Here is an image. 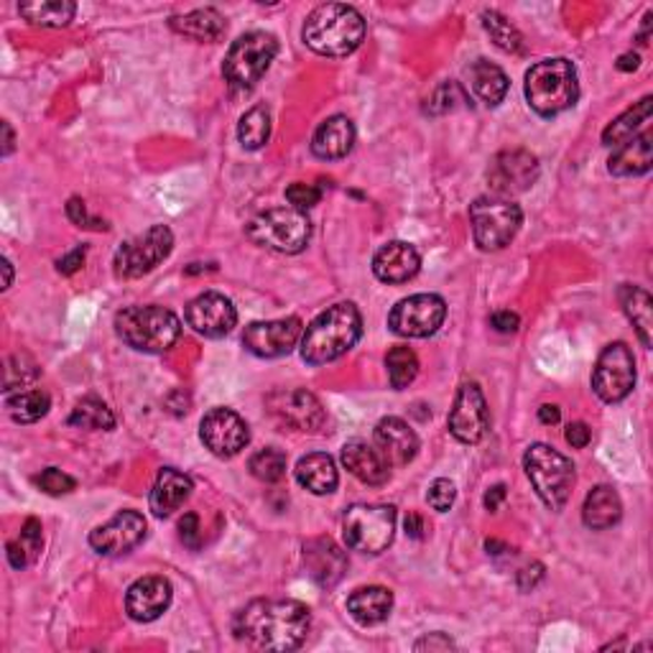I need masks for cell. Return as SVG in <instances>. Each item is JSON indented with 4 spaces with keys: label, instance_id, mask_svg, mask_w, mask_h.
<instances>
[{
    "label": "cell",
    "instance_id": "obj_15",
    "mask_svg": "<svg viewBox=\"0 0 653 653\" xmlns=\"http://www.w3.org/2000/svg\"><path fill=\"white\" fill-rule=\"evenodd\" d=\"M269 414L279 421L281 427L294 429V432L315 434L324 427L326 414L315 393L307 389H288L276 391L266 398Z\"/></svg>",
    "mask_w": 653,
    "mask_h": 653
},
{
    "label": "cell",
    "instance_id": "obj_13",
    "mask_svg": "<svg viewBox=\"0 0 653 653\" xmlns=\"http://www.w3.org/2000/svg\"><path fill=\"white\" fill-rule=\"evenodd\" d=\"M447 304L436 294H414L401 299L389 315V326L393 335L408 340L432 337L444 324Z\"/></svg>",
    "mask_w": 653,
    "mask_h": 653
},
{
    "label": "cell",
    "instance_id": "obj_21",
    "mask_svg": "<svg viewBox=\"0 0 653 653\" xmlns=\"http://www.w3.org/2000/svg\"><path fill=\"white\" fill-rule=\"evenodd\" d=\"M174 590L167 577H140L128 588L125 595V613L136 623H153L172 605Z\"/></svg>",
    "mask_w": 653,
    "mask_h": 653
},
{
    "label": "cell",
    "instance_id": "obj_14",
    "mask_svg": "<svg viewBox=\"0 0 653 653\" xmlns=\"http://www.w3.org/2000/svg\"><path fill=\"white\" fill-rule=\"evenodd\" d=\"M541 174L539 159L523 148H510L493 156L488 167V184L495 197H516L529 192Z\"/></svg>",
    "mask_w": 653,
    "mask_h": 653
},
{
    "label": "cell",
    "instance_id": "obj_45",
    "mask_svg": "<svg viewBox=\"0 0 653 653\" xmlns=\"http://www.w3.org/2000/svg\"><path fill=\"white\" fill-rule=\"evenodd\" d=\"M455 498H457V488H455V482L447 478L434 480L432 488H429V493H427L429 506H432L434 510H440V514H447V510L455 506Z\"/></svg>",
    "mask_w": 653,
    "mask_h": 653
},
{
    "label": "cell",
    "instance_id": "obj_38",
    "mask_svg": "<svg viewBox=\"0 0 653 653\" xmlns=\"http://www.w3.org/2000/svg\"><path fill=\"white\" fill-rule=\"evenodd\" d=\"M271 138V113L266 106L250 108L237 123V140L245 151H258Z\"/></svg>",
    "mask_w": 653,
    "mask_h": 653
},
{
    "label": "cell",
    "instance_id": "obj_54",
    "mask_svg": "<svg viewBox=\"0 0 653 653\" xmlns=\"http://www.w3.org/2000/svg\"><path fill=\"white\" fill-rule=\"evenodd\" d=\"M82 263H85V248H74L70 256L59 258L57 271L64 273V276H72V273H77L82 269Z\"/></svg>",
    "mask_w": 653,
    "mask_h": 653
},
{
    "label": "cell",
    "instance_id": "obj_53",
    "mask_svg": "<svg viewBox=\"0 0 653 653\" xmlns=\"http://www.w3.org/2000/svg\"><path fill=\"white\" fill-rule=\"evenodd\" d=\"M564 436H567V442L575 449H584L590 444V440H592L590 427L584 424V421H575V424H569L567 427V434H564Z\"/></svg>",
    "mask_w": 653,
    "mask_h": 653
},
{
    "label": "cell",
    "instance_id": "obj_59",
    "mask_svg": "<svg viewBox=\"0 0 653 653\" xmlns=\"http://www.w3.org/2000/svg\"><path fill=\"white\" fill-rule=\"evenodd\" d=\"M638 64H641V57L633 54V51H628V54H623L618 59V64H615V66H618L620 72H636Z\"/></svg>",
    "mask_w": 653,
    "mask_h": 653
},
{
    "label": "cell",
    "instance_id": "obj_10",
    "mask_svg": "<svg viewBox=\"0 0 653 653\" xmlns=\"http://www.w3.org/2000/svg\"><path fill=\"white\" fill-rule=\"evenodd\" d=\"M347 549L360 554H383L396 537V508L383 503H358L343 518Z\"/></svg>",
    "mask_w": 653,
    "mask_h": 653
},
{
    "label": "cell",
    "instance_id": "obj_57",
    "mask_svg": "<svg viewBox=\"0 0 653 653\" xmlns=\"http://www.w3.org/2000/svg\"><path fill=\"white\" fill-rule=\"evenodd\" d=\"M404 529H406V537L421 539V537H424V531H427L424 518H421L419 514H408V516L404 518Z\"/></svg>",
    "mask_w": 653,
    "mask_h": 653
},
{
    "label": "cell",
    "instance_id": "obj_33",
    "mask_svg": "<svg viewBox=\"0 0 653 653\" xmlns=\"http://www.w3.org/2000/svg\"><path fill=\"white\" fill-rule=\"evenodd\" d=\"M467 77H470L472 93L478 95L488 108H498L501 102L506 100L510 82L498 64H490L488 59H478V62L467 66Z\"/></svg>",
    "mask_w": 653,
    "mask_h": 653
},
{
    "label": "cell",
    "instance_id": "obj_3",
    "mask_svg": "<svg viewBox=\"0 0 653 653\" xmlns=\"http://www.w3.org/2000/svg\"><path fill=\"white\" fill-rule=\"evenodd\" d=\"M366 19L345 3H324L304 21L301 39L319 57L343 59L366 39Z\"/></svg>",
    "mask_w": 653,
    "mask_h": 653
},
{
    "label": "cell",
    "instance_id": "obj_11",
    "mask_svg": "<svg viewBox=\"0 0 653 653\" xmlns=\"http://www.w3.org/2000/svg\"><path fill=\"white\" fill-rule=\"evenodd\" d=\"M174 250V235L167 225L148 227L144 235L123 243L115 254V276L118 279H140L151 273L156 266L167 261Z\"/></svg>",
    "mask_w": 653,
    "mask_h": 653
},
{
    "label": "cell",
    "instance_id": "obj_6",
    "mask_svg": "<svg viewBox=\"0 0 653 653\" xmlns=\"http://www.w3.org/2000/svg\"><path fill=\"white\" fill-rule=\"evenodd\" d=\"M523 470L546 508L562 510L567 506L571 488H575V465L569 457H564L549 444L537 442L526 449Z\"/></svg>",
    "mask_w": 653,
    "mask_h": 653
},
{
    "label": "cell",
    "instance_id": "obj_37",
    "mask_svg": "<svg viewBox=\"0 0 653 653\" xmlns=\"http://www.w3.org/2000/svg\"><path fill=\"white\" fill-rule=\"evenodd\" d=\"M51 408V398L47 391L41 389H32V391H21L16 396H5V411L11 414L13 421L19 424H34V421L44 419Z\"/></svg>",
    "mask_w": 653,
    "mask_h": 653
},
{
    "label": "cell",
    "instance_id": "obj_47",
    "mask_svg": "<svg viewBox=\"0 0 653 653\" xmlns=\"http://www.w3.org/2000/svg\"><path fill=\"white\" fill-rule=\"evenodd\" d=\"M66 218H70L77 227H85V230H108V222L93 218V214L87 212V205L82 202L79 197H72L70 202H66Z\"/></svg>",
    "mask_w": 653,
    "mask_h": 653
},
{
    "label": "cell",
    "instance_id": "obj_1",
    "mask_svg": "<svg viewBox=\"0 0 653 653\" xmlns=\"http://www.w3.org/2000/svg\"><path fill=\"white\" fill-rule=\"evenodd\" d=\"M309 607L299 600H254L235 615L237 638L266 651H294L307 641Z\"/></svg>",
    "mask_w": 653,
    "mask_h": 653
},
{
    "label": "cell",
    "instance_id": "obj_49",
    "mask_svg": "<svg viewBox=\"0 0 653 653\" xmlns=\"http://www.w3.org/2000/svg\"><path fill=\"white\" fill-rule=\"evenodd\" d=\"M541 580H544V564L541 562H531L529 567H523L516 577L518 590H523V592H531Z\"/></svg>",
    "mask_w": 653,
    "mask_h": 653
},
{
    "label": "cell",
    "instance_id": "obj_22",
    "mask_svg": "<svg viewBox=\"0 0 653 653\" xmlns=\"http://www.w3.org/2000/svg\"><path fill=\"white\" fill-rule=\"evenodd\" d=\"M304 567L319 588H335L347 571V554L330 537L311 539L304 544Z\"/></svg>",
    "mask_w": 653,
    "mask_h": 653
},
{
    "label": "cell",
    "instance_id": "obj_55",
    "mask_svg": "<svg viewBox=\"0 0 653 653\" xmlns=\"http://www.w3.org/2000/svg\"><path fill=\"white\" fill-rule=\"evenodd\" d=\"M5 549H9V562H11L13 569H24L26 564H32V556H28V552L19 539L9 541V546H5Z\"/></svg>",
    "mask_w": 653,
    "mask_h": 653
},
{
    "label": "cell",
    "instance_id": "obj_50",
    "mask_svg": "<svg viewBox=\"0 0 653 653\" xmlns=\"http://www.w3.org/2000/svg\"><path fill=\"white\" fill-rule=\"evenodd\" d=\"M490 324H493L495 332H503V335H510V332H516L518 326H521V319H518V315H514V311L501 309V311H495L493 317H490Z\"/></svg>",
    "mask_w": 653,
    "mask_h": 653
},
{
    "label": "cell",
    "instance_id": "obj_16",
    "mask_svg": "<svg viewBox=\"0 0 653 653\" xmlns=\"http://www.w3.org/2000/svg\"><path fill=\"white\" fill-rule=\"evenodd\" d=\"M304 335V324L299 317L273 319V322H254L245 326L243 347L256 358H284L296 347Z\"/></svg>",
    "mask_w": 653,
    "mask_h": 653
},
{
    "label": "cell",
    "instance_id": "obj_35",
    "mask_svg": "<svg viewBox=\"0 0 653 653\" xmlns=\"http://www.w3.org/2000/svg\"><path fill=\"white\" fill-rule=\"evenodd\" d=\"M19 13L34 26L59 28L70 24L77 13V5L70 0H36V3H21Z\"/></svg>",
    "mask_w": 653,
    "mask_h": 653
},
{
    "label": "cell",
    "instance_id": "obj_25",
    "mask_svg": "<svg viewBox=\"0 0 653 653\" xmlns=\"http://www.w3.org/2000/svg\"><path fill=\"white\" fill-rule=\"evenodd\" d=\"M192 490H195V482L189 475L174 470V467H163L153 482L148 506H151L156 518H169L189 501Z\"/></svg>",
    "mask_w": 653,
    "mask_h": 653
},
{
    "label": "cell",
    "instance_id": "obj_36",
    "mask_svg": "<svg viewBox=\"0 0 653 653\" xmlns=\"http://www.w3.org/2000/svg\"><path fill=\"white\" fill-rule=\"evenodd\" d=\"M651 102H653L651 95H645L641 102H636L633 108H628L626 113L615 118V121L603 131V144L605 146H623L626 140L633 138L638 128H641L643 123H649Z\"/></svg>",
    "mask_w": 653,
    "mask_h": 653
},
{
    "label": "cell",
    "instance_id": "obj_23",
    "mask_svg": "<svg viewBox=\"0 0 653 653\" xmlns=\"http://www.w3.org/2000/svg\"><path fill=\"white\" fill-rule=\"evenodd\" d=\"M421 271V256L411 243L391 241L373 256V273L383 284H406Z\"/></svg>",
    "mask_w": 653,
    "mask_h": 653
},
{
    "label": "cell",
    "instance_id": "obj_24",
    "mask_svg": "<svg viewBox=\"0 0 653 653\" xmlns=\"http://www.w3.org/2000/svg\"><path fill=\"white\" fill-rule=\"evenodd\" d=\"M375 444L389 465L404 467L419 455V436L404 419L385 417L375 424Z\"/></svg>",
    "mask_w": 653,
    "mask_h": 653
},
{
    "label": "cell",
    "instance_id": "obj_31",
    "mask_svg": "<svg viewBox=\"0 0 653 653\" xmlns=\"http://www.w3.org/2000/svg\"><path fill=\"white\" fill-rule=\"evenodd\" d=\"M651 131L641 133L626 140L618 151L607 161V172L613 176H641L649 174L653 167V151H651Z\"/></svg>",
    "mask_w": 653,
    "mask_h": 653
},
{
    "label": "cell",
    "instance_id": "obj_51",
    "mask_svg": "<svg viewBox=\"0 0 653 653\" xmlns=\"http://www.w3.org/2000/svg\"><path fill=\"white\" fill-rule=\"evenodd\" d=\"M180 537L187 546L197 549L199 546V516L197 514H187L180 521Z\"/></svg>",
    "mask_w": 653,
    "mask_h": 653
},
{
    "label": "cell",
    "instance_id": "obj_43",
    "mask_svg": "<svg viewBox=\"0 0 653 653\" xmlns=\"http://www.w3.org/2000/svg\"><path fill=\"white\" fill-rule=\"evenodd\" d=\"M467 102H470V98H467V93L457 85V82H444L442 87H436L432 100H429V113L434 115L452 113V110L465 108Z\"/></svg>",
    "mask_w": 653,
    "mask_h": 653
},
{
    "label": "cell",
    "instance_id": "obj_7",
    "mask_svg": "<svg viewBox=\"0 0 653 653\" xmlns=\"http://www.w3.org/2000/svg\"><path fill=\"white\" fill-rule=\"evenodd\" d=\"M248 237L261 248L276 250V254L296 256L307 248L311 237V222L307 212L294 207H271L258 212L248 222Z\"/></svg>",
    "mask_w": 653,
    "mask_h": 653
},
{
    "label": "cell",
    "instance_id": "obj_5",
    "mask_svg": "<svg viewBox=\"0 0 653 653\" xmlns=\"http://www.w3.org/2000/svg\"><path fill=\"white\" fill-rule=\"evenodd\" d=\"M115 332L125 345L138 353L161 355L172 350L182 337V322L172 309L125 307L115 315Z\"/></svg>",
    "mask_w": 653,
    "mask_h": 653
},
{
    "label": "cell",
    "instance_id": "obj_4",
    "mask_svg": "<svg viewBox=\"0 0 653 653\" xmlns=\"http://www.w3.org/2000/svg\"><path fill=\"white\" fill-rule=\"evenodd\" d=\"M523 93L533 113L541 118H554L564 113V110L575 108L577 98H580V82H577L575 64L564 57L544 59V62L533 64L526 72Z\"/></svg>",
    "mask_w": 653,
    "mask_h": 653
},
{
    "label": "cell",
    "instance_id": "obj_27",
    "mask_svg": "<svg viewBox=\"0 0 653 653\" xmlns=\"http://www.w3.org/2000/svg\"><path fill=\"white\" fill-rule=\"evenodd\" d=\"M343 465L345 470L358 478L366 485H383L389 482L391 470L389 463H385L383 455L378 449L370 447L368 442L362 440H353L343 447Z\"/></svg>",
    "mask_w": 653,
    "mask_h": 653
},
{
    "label": "cell",
    "instance_id": "obj_48",
    "mask_svg": "<svg viewBox=\"0 0 653 653\" xmlns=\"http://www.w3.org/2000/svg\"><path fill=\"white\" fill-rule=\"evenodd\" d=\"M21 544H24V549L28 552V556H32V562L39 556L41 552V523L36 521V518H28V521L24 523V529H21V537H19Z\"/></svg>",
    "mask_w": 653,
    "mask_h": 653
},
{
    "label": "cell",
    "instance_id": "obj_42",
    "mask_svg": "<svg viewBox=\"0 0 653 653\" xmlns=\"http://www.w3.org/2000/svg\"><path fill=\"white\" fill-rule=\"evenodd\" d=\"M248 470L256 480L273 485V482H281L286 478V455L276 447H266L250 457Z\"/></svg>",
    "mask_w": 653,
    "mask_h": 653
},
{
    "label": "cell",
    "instance_id": "obj_39",
    "mask_svg": "<svg viewBox=\"0 0 653 653\" xmlns=\"http://www.w3.org/2000/svg\"><path fill=\"white\" fill-rule=\"evenodd\" d=\"M385 370H389V381L396 391H404L417 381L419 375V358L411 347H393V350L385 355Z\"/></svg>",
    "mask_w": 653,
    "mask_h": 653
},
{
    "label": "cell",
    "instance_id": "obj_56",
    "mask_svg": "<svg viewBox=\"0 0 653 653\" xmlns=\"http://www.w3.org/2000/svg\"><path fill=\"white\" fill-rule=\"evenodd\" d=\"M506 501V485H493V488H488V493H485V508L490 510V514H495V510L501 508V503Z\"/></svg>",
    "mask_w": 653,
    "mask_h": 653
},
{
    "label": "cell",
    "instance_id": "obj_60",
    "mask_svg": "<svg viewBox=\"0 0 653 653\" xmlns=\"http://www.w3.org/2000/svg\"><path fill=\"white\" fill-rule=\"evenodd\" d=\"M3 133H5V140H3V156H11L13 153V144H16V136H13V128L9 121H3Z\"/></svg>",
    "mask_w": 653,
    "mask_h": 653
},
{
    "label": "cell",
    "instance_id": "obj_30",
    "mask_svg": "<svg viewBox=\"0 0 653 653\" xmlns=\"http://www.w3.org/2000/svg\"><path fill=\"white\" fill-rule=\"evenodd\" d=\"M169 26L176 34L187 36V39L205 44H218L227 34V21L218 9H197L192 13H184V16H174L169 21Z\"/></svg>",
    "mask_w": 653,
    "mask_h": 653
},
{
    "label": "cell",
    "instance_id": "obj_52",
    "mask_svg": "<svg viewBox=\"0 0 653 653\" xmlns=\"http://www.w3.org/2000/svg\"><path fill=\"white\" fill-rule=\"evenodd\" d=\"M414 649L417 651H449V649H455V641L444 633H429L421 638V641L414 643Z\"/></svg>",
    "mask_w": 653,
    "mask_h": 653
},
{
    "label": "cell",
    "instance_id": "obj_41",
    "mask_svg": "<svg viewBox=\"0 0 653 653\" xmlns=\"http://www.w3.org/2000/svg\"><path fill=\"white\" fill-rule=\"evenodd\" d=\"M70 424L79 429H106V432H110V429H115V417L100 398L87 396L74 406Z\"/></svg>",
    "mask_w": 653,
    "mask_h": 653
},
{
    "label": "cell",
    "instance_id": "obj_44",
    "mask_svg": "<svg viewBox=\"0 0 653 653\" xmlns=\"http://www.w3.org/2000/svg\"><path fill=\"white\" fill-rule=\"evenodd\" d=\"M36 485H39L47 495H70L74 488H77V480L70 478V475H64L62 470H57V467H49V470H44L41 475H36Z\"/></svg>",
    "mask_w": 653,
    "mask_h": 653
},
{
    "label": "cell",
    "instance_id": "obj_2",
    "mask_svg": "<svg viewBox=\"0 0 653 653\" xmlns=\"http://www.w3.org/2000/svg\"><path fill=\"white\" fill-rule=\"evenodd\" d=\"M362 335V317L353 301L326 307L311 319L301 335V358L309 366H324L350 353Z\"/></svg>",
    "mask_w": 653,
    "mask_h": 653
},
{
    "label": "cell",
    "instance_id": "obj_46",
    "mask_svg": "<svg viewBox=\"0 0 653 653\" xmlns=\"http://www.w3.org/2000/svg\"><path fill=\"white\" fill-rule=\"evenodd\" d=\"M286 199H288V205L294 207V210L307 212L315 205H319V199H322V189L315 187V184L296 182V184H292V187L286 189Z\"/></svg>",
    "mask_w": 653,
    "mask_h": 653
},
{
    "label": "cell",
    "instance_id": "obj_20",
    "mask_svg": "<svg viewBox=\"0 0 653 653\" xmlns=\"http://www.w3.org/2000/svg\"><path fill=\"white\" fill-rule=\"evenodd\" d=\"M146 539V518L138 510H121L106 526L90 533V546L102 556H121L136 549Z\"/></svg>",
    "mask_w": 653,
    "mask_h": 653
},
{
    "label": "cell",
    "instance_id": "obj_19",
    "mask_svg": "<svg viewBox=\"0 0 653 653\" xmlns=\"http://www.w3.org/2000/svg\"><path fill=\"white\" fill-rule=\"evenodd\" d=\"M184 319L197 335L220 340L233 332V326L237 324V311L225 294L205 292L187 304Z\"/></svg>",
    "mask_w": 653,
    "mask_h": 653
},
{
    "label": "cell",
    "instance_id": "obj_28",
    "mask_svg": "<svg viewBox=\"0 0 653 653\" xmlns=\"http://www.w3.org/2000/svg\"><path fill=\"white\" fill-rule=\"evenodd\" d=\"M294 475H296V482L315 495H330L335 493L340 485L335 459L324 455V452H311V455L301 457L299 463H296Z\"/></svg>",
    "mask_w": 653,
    "mask_h": 653
},
{
    "label": "cell",
    "instance_id": "obj_17",
    "mask_svg": "<svg viewBox=\"0 0 653 653\" xmlns=\"http://www.w3.org/2000/svg\"><path fill=\"white\" fill-rule=\"evenodd\" d=\"M199 440L214 457L230 459L248 447L250 429L233 408H212L199 424Z\"/></svg>",
    "mask_w": 653,
    "mask_h": 653
},
{
    "label": "cell",
    "instance_id": "obj_26",
    "mask_svg": "<svg viewBox=\"0 0 653 653\" xmlns=\"http://www.w3.org/2000/svg\"><path fill=\"white\" fill-rule=\"evenodd\" d=\"M355 146V125L347 115H332L311 136V153L322 161L345 159Z\"/></svg>",
    "mask_w": 653,
    "mask_h": 653
},
{
    "label": "cell",
    "instance_id": "obj_61",
    "mask_svg": "<svg viewBox=\"0 0 653 653\" xmlns=\"http://www.w3.org/2000/svg\"><path fill=\"white\" fill-rule=\"evenodd\" d=\"M3 271H5V281H3V288H9L13 284V266L9 258H3Z\"/></svg>",
    "mask_w": 653,
    "mask_h": 653
},
{
    "label": "cell",
    "instance_id": "obj_8",
    "mask_svg": "<svg viewBox=\"0 0 653 653\" xmlns=\"http://www.w3.org/2000/svg\"><path fill=\"white\" fill-rule=\"evenodd\" d=\"M279 54V41L273 34L248 32L230 47L222 74L233 90H254Z\"/></svg>",
    "mask_w": 653,
    "mask_h": 653
},
{
    "label": "cell",
    "instance_id": "obj_12",
    "mask_svg": "<svg viewBox=\"0 0 653 653\" xmlns=\"http://www.w3.org/2000/svg\"><path fill=\"white\" fill-rule=\"evenodd\" d=\"M636 389V358L626 343H611L592 370V391L605 404H620Z\"/></svg>",
    "mask_w": 653,
    "mask_h": 653
},
{
    "label": "cell",
    "instance_id": "obj_40",
    "mask_svg": "<svg viewBox=\"0 0 653 653\" xmlns=\"http://www.w3.org/2000/svg\"><path fill=\"white\" fill-rule=\"evenodd\" d=\"M482 26L490 34L493 44L508 54H521L523 51V36L510 21L498 11H482Z\"/></svg>",
    "mask_w": 653,
    "mask_h": 653
},
{
    "label": "cell",
    "instance_id": "obj_18",
    "mask_svg": "<svg viewBox=\"0 0 653 653\" xmlns=\"http://www.w3.org/2000/svg\"><path fill=\"white\" fill-rule=\"evenodd\" d=\"M447 424L452 436L463 444H478L488 434L490 408L478 383L467 381L459 385Z\"/></svg>",
    "mask_w": 653,
    "mask_h": 653
},
{
    "label": "cell",
    "instance_id": "obj_32",
    "mask_svg": "<svg viewBox=\"0 0 653 653\" xmlns=\"http://www.w3.org/2000/svg\"><path fill=\"white\" fill-rule=\"evenodd\" d=\"M620 518H623V503H620V495L615 493V488L611 485L592 488L582 506L584 526L592 531H605L618 523Z\"/></svg>",
    "mask_w": 653,
    "mask_h": 653
},
{
    "label": "cell",
    "instance_id": "obj_34",
    "mask_svg": "<svg viewBox=\"0 0 653 653\" xmlns=\"http://www.w3.org/2000/svg\"><path fill=\"white\" fill-rule=\"evenodd\" d=\"M618 296H620L623 311H626V317L636 326L641 345L651 347V330H653V299H651V294L641 286L623 284Z\"/></svg>",
    "mask_w": 653,
    "mask_h": 653
},
{
    "label": "cell",
    "instance_id": "obj_29",
    "mask_svg": "<svg viewBox=\"0 0 653 653\" xmlns=\"http://www.w3.org/2000/svg\"><path fill=\"white\" fill-rule=\"evenodd\" d=\"M391 611H393V592L389 588H381V584L360 588L347 597V613H350L353 618L366 628L389 620Z\"/></svg>",
    "mask_w": 653,
    "mask_h": 653
},
{
    "label": "cell",
    "instance_id": "obj_9",
    "mask_svg": "<svg viewBox=\"0 0 653 653\" xmlns=\"http://www.w3.org/2000/svg\"><path fill=\"white\" fill-rule=\"evenodd\" d=\"M472 235L480 250H503L518 235L523 222V212L514 199L506 197H478L470 205Z\"/></svg>",
    "mask_w": 653,
    "mask_h": 653
},
{
    "label": "cell",
    "instance_id": "obj_58",
    "mask_svg": "<svg viewBox=\"0 0 653 653\" xmlns=\"http://www.w3.org/2000/svg\"><path fill=\"white\" fill-rule=\"evenodd\" d=\"M539 419H541V424H559V419H562L559 406L544 404L539 408Z\"/></svg>",
    "mask_w": 653,
    "mask_h": 653
}]
</instances>
